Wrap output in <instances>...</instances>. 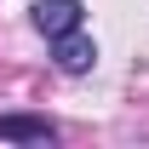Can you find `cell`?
Returning a JSON list of instances; mask_svg holds the SVG:
<instances>
[{
	"mask_svg": "<svg viewBox=\"0 0 149 149\" xmlns=\"http://www.w3.org/2000/svg\"><path fill=\"white\" fill-rule=\"evenodd\" d=\"M0 138L6 143H52L57 126L46 115H0Z\"/></svg>",
	"mask_w": 149,
	"mask_h": 149,
	"instance_id": "cell-3",
	"label": "cell"
},
{
	"mask_svg": "<svg viewBox=\"0 0 149 149\" xmlns=\"http://www.w3.org/2000/svg\"><path fill=\"white\" fill-rule=\"evenodd\" d=\"M29 17H35V29H40L46 40H57V35H69V29H80L86 6H80V0H35Z\"/></svg>",
	"mask_w": 149,
	"mask_h": 149,
	"instance_id": "cell-1",
	"label": "cell"
},
{
	"mask_svg": "<svg viewBox=\"0 0 149 149\" xmlns=\"http://www.w3.org/2000/svg\"><path fill=\"white\" fill-rule=\"evenodd\" d=\"M52 63H57L63 74H86V69L97 63V46L80 35V29H69V35H57V40H52Z\"/></svg>",
	"mask_w": 149,
	"mask_h": 149,
	"instance_id": "cell-2",
	"label": "cell"
}]
</instances>
